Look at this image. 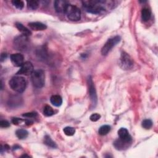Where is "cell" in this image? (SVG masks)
I'll list each match as a JSON object with an SVG mask.
<instances>
[{"label": "cell", "mask_w": 158, "mask_h": 158, "mask_svg": "<svg viewBox=\"0 0 158 158\" xmlns=\"http://www.w3.org/2000/svg\"><path fill=\"white\" fill-rule=\"evenodd\" d=\"M106 3V1H84L83 5L88 12L97 14L104 10L103 5H105Z\"/></svg>", "instance_id": "obj_1"}, {"label": "cell", "mask_w": 158, "mask_h": 158, "mask_svg": "<svg viewBox=\"0 0 158 158\" xmlns=\"http://www.w3.org/2000/svg\"><path fill=\"white\" fill-rule=\"evenodd\" d=\"M9 86L14 91L21 93L25 91L27 87V82L23 77L19 75L14 76L10 80Z\"/></svg>", "instance_id": "obj_2"}, {"label": "cell", "mask_w": 158, "mask_h": 158, "mask_svg": "<svg viewBox=\"0 0 158 158\" xmlns=\"http://www.w3.org/2000/svg\"><path fill=\"white\" fill-rule=\"evenodd\" d=\"M32 82L36 88H42L45 83V74L42 69H36L31 74Z\"/></svg>", "instance_id": "obj_3"}, {"label": "cell", "mask_w": 158, "mask_h": 158, "mask_svg": "<svg viewBox=\"0 0 158 158\" xmlns=\"http://www.w3.org/2000/svg\"><path fill=\"white\" fill-rule=\"evenodd\" d=\"M64 14L72 21H78L81 19V11L78 8L69 4L64 11Z\"/></svg>", "instance_id": "obj_4"}, {"label": "cell", "mask_w": 158, "mask_h": 158, "mask_svg": "<svg viewBox=\"0 0 158 158\" xmlns=\"http://www.w3.org/2000/svg\"><path fill=\"white\" fill-rule=\"evenodd\" d=\"M120 41L121 37L119 36H115L113 38H109L103 46L101 49V54L103 55H107L113 47H114L118 43H119Z\"/></svg>", "instance_id": "obj_5"}, {"label": "cell", "mask_w": 158, "mask_h": 158, "mask_svg": "<svg viewBox=\"0 0 158 158\" xmlns=\"http://www.w3.org/2000/svg\"><path fill=\"white\" fill-rule=\"evenodd\" d=\"M120 66L124 70H129L134 66V61L127 52L122 51L119 60Z\"/></svg>", "instance_id": "obj_6"}, {"label": "cell", "mask_w": 158, "mask_h": 158, "mask_svg": "<svg viewBox=\"0 0 158 158\" xmlns=\"http://www.w3.org/2000/svg\"><path fill=\"white\" fill-rule=\"evenodd\" d=\"M14 43L18 50L25 51L27 49L29 46L28 36L24 35L19 36L14 39Z\"/></svg>", "instance_id": "obj_7"}, {"label": "cell", "mask_w": 158, "mask_h": 158, "mask_svg": "<svg viewBox=\"0 0 158 158\" xmlns=\"http://www.w3.org/2000/svg\"><path fill=\"white\" fill-rule=\"evenodd\" d=\"M88 91L89 95L92 104L96 105L97 103V95L95 89L94 83L92 80L91 77L90 76L88 78Z\"/></svg>", "instance_id": "obj_8"}, {"label": "cell", "mask_w": 158, "mask_h": 158, "mask_svg": "<svg viewBox=\"0 0 158 158\" xmlns=\"http://www.w3.org/2000/svg\"><path fill=\"white\" fill-rule=\"evenodd\" d=\"M34 71L33 65L32 62L27 61L25 62L22 65L19 71L17 72V75H29L32 74Z\"/></svg>", "instance_id": "obj_9"}, {"label": "cell", "mask_w": 158, "mask_h": 158, "mask_svg": "<svg viewBox=\"0 0 158 158\" xmlns=\"http://www.w3.org/2000/svg\"><path fill=\"white\" fill-rule=\"evenodd\" d=\"M118 135L119 137V138L122 140V141L128 143H131V137L128 133V131L125 128H121L118 130Z\"/></svg>", "instance_id": "obj_10"}, {"label": "cell", "mask_w": 158, "mask_h": 158, "mask_svg": "<svg viewBox=\"0 0 158 158\" xmlns=\"http://www.w3.org/2000/svg\"><path fill=\"white\" fill-rule=\"evenodd\" d=\"M11 60L13 65L16 67H21V65L24 63V56L20 53H15L11 55Z\"/></svg>", "instance_id": "obj_11"}, {"label": "cell", "mask_w": 158, "mask_h": 158, "mask_svg": "<svg viewBox=\"0 0 158 158\" xmlns=\"http://www.w3.org/2000/svg\"><path fill=\"white\" fill-rule=\"evenodd\" d=\"M69 3L66 1L63 0H56L54 3V6L57 12L64 13V11Z\"/></svg>", "instance_id": "obj_12"}, {"label": "cell", "mask_w": 158, "mask_h": 158, "mask_svg": "<svg viewBox=\"0 0 158 158\" xmlns=\"http://www.w3.org/2000/svg\"><path fill=\"white\" fill-rule=\"evenodd\" d=\"M29 26L32 30L35 31H42L47 28L45 24L39 22H30L29 24Z\"/></svg>", "instance_id": "obj_13"}, {"label": "cell", "mask_w": 158, "mask_h": 158, "mask_svg": "<svg viewBox=\"0 0 158 158\" xmlns=\"http://www.w3.org/2000/svg\"><path fill=\"white\" fill-rule=\"evenodd\" d=\"M50 101L52 105H54L55 106L59 107L61 106L62 103V99L61 96L59 95H52L50 98Z\"/></svg>", "instance_id": "obj_14"}, {"label": "cell", "mask_w": 158, "mask_h": 158, "mask_svg": "<svg viewBox=\"0 0 158 158\" xmlns=\"http://www.w3.org/2000/svg\"><path fill=\"white\" fill-rule=\"evenodd\" d=\"M151 16V11L150 9L144 8L141 11V18L144 22L148 21Z\"/></svg>", "instance_id": "obj_15"}, {"label": "cell", "mask_w": 158, "mask_h": 158, "mask_svg": "<svg viewBox=\"0 0 158 158\" xmlns=\"http://www.w3.org/2000/svg\"><path fill=\"white\" fill-rule=\"evenodd\" d=\"M16 27L17 28V29L22 33V35L27 36H29V35H31L32 32H30V30H29L27 27H24V26L22 24L17 22V23L16 24Z\"/></svg>", "instance_id": "obj_16"}, {"label": "cell", "mask_w": 158, "mask_h": 158, "mask_svg": "<svg viewBox=\"0 0 158 158\" xmlns=\"http://www.w3.org/2000/svg\"><path fill=\"white\" fill-rule=\"evenodd\" d=\"M128 144H130V143H126V142L122 141V140H121L120 138L117 140H116L114 143L115 147L117 150H124V148H127L128 146Z\"/></svg>", "instance_id": "obj_17"}, {"label": "cell", "mask_w": 158, "mask_h": 158, "mask_svg": "<svg viewBox=\"0 0 158 158\" xmlns=\"http://www.w3.org/2000/svg\"><path fill=\"white\" fill-rule=\"evenodd\" d=\"M16 135L17 137L20 140H23L27 138L29 135L28 131L24 129H19L16 131Z\"/></svg>", "instance_id": "obj_18"}, {"label": "cell", "mask_w": 158, "mask_h": 158, "mask_svg": "<svg viewBox=\"0 0 158 158\" xmlns=\"http://www.w3.org/2000/svg\"><path fill=\"white\" fill-rule=\"evenodd\" d=\"M111 130V127L108 125H104L101 126L98 130V134L100 135H107Z\"/></svg>", "instance_id": "obj_19"}, {"label": "cell", "mask_w": 158, "mask_h": 158, "mask_svg": "<svg viewBox=\"0 0 158 158\" xmlns=\"http://www.w3.org/2000/svg\"><path fill=\"white\" fill-rule=\"evenodd\" d=\"M44 143L45 144L51 148H56V144L55 141H52L51 137L48 135H46L44 138Z\"/></svg>", "instance_id": "obj_20"}, {"label": "cell", "mask_w": 158, "mask_h": 158, "mask_svg": "<svg viewBox=\"0 0 158 158\" xmlns=\"http://www.w3.org/2000/svg\"><path fill=\"white\" fill-rule=\"evenodd\" d=\"M65 135L68 136H72L75 133V130L72 127H66L63 129Z\"/></svg>", "instance_id": "obj_21"}, {"label": "cell", "mask_w": 158, "mask_h": 158, "mask_svg": "<svg viewBox=\"0 0 158 158\" xmlns=\"http://www.w3.org/2000/svg\"><path fill=\"white\" fill-rule=\"evenodd\" d=\"M43 114L47 116V117H49L55 114V111L51 107H50L49 106H46L43 109Z\"/></svg>", "instance_id": "obj_22"}, {"label": "cell", "mask_w": 158, "mask_h": 158, "mask_svg": "<svg viewBox=\"0 0 158 158\" xmlns=\"http://www.w3.org/2000/svg\"><path fill=\"white\" fill-rule=\"evenodd\" d=\"M39 6V3L37 1L27 2V7L30 10H36Z\"/></svg>", "instance_id": "obj_23"}, {"label": "cell", "mask_w": 158, "mask_h": 158, "mask_svg": "<svg viewBox=\"0 0 158 158\" xmlns=\"http://www.w3.org/2000/svg\"><path fill=\"white\" fill-rule=\"evenodd\" d=\"M141 125L144 128L150 129L153 126V122L150 119H145L142 122Z\"/></svg>", "instance_id": "obj_24"}, {"label": "cell", "mask_w": 158, "mask_h": 158, "mask_svg": "<svg viewBox=\"0 0 158 158\" xmlns=\"http://www.w3.org/2000/svg\"><path fill=\"white\" fill-rule=\"evenodd\" d=\"M12 3L16 8L19 9H23L24 6V3L22 1H21V0H14V1L12 2Z\"/></svg>", "instance_id": "obj_25"}, {"label": "cell", "mask_w": 158, "mask_h": 158, "mask_svg": "<svg viewBox=\"0 0 158 158\" xmlns=\"http://www.w3.org/2000/svg\"><path fill=\"white\" fill-rule=\"evenodd\" d=\"M100 118H101V115L99 114L95 113V114H93L90 116V118L92 122H96L98 120H100Z\"/></svg>", "instance_id": "obj_26"}, {"label": "cell", "mask_w": 158, "mask_h": 158, "mask_svg": "<svg viewBox=\"0 0 158 158\" xmlns=\"http://www.w3.org/2000/svg\"><path fill=\"white\" fill-rule=\"evenodd\" d=\"M10 126V124L8 121L3 120L0 121V127L2 128H8Z\"/></svg>", "instance_id": "obj_27"}, {"label": "cell", "mask_w": 158, "mask_h": 158, "mask_svg": "<svg viewBox=\"0 0 158 158\" xmlns=\"http://www.w3.org/2000/svg\"><path fill=\"white\" fill-rule=\"evenodd\" d=\"M22 115L24 117H28V118H34L37 115V114L35 112H28V113H25V114H23Z\"/></svg>", "instance_id": "obj_28"}, {"label": "cell", "mask_w": 158, "mask_h": 158, "mask_svg": "<svg viewBox=\"0 0 158 158\" xmlns=\"http://www.w3.org/2000/svg\"><path fill=\"white\" fill-rule=\"evenodd\" d=\"M22 121V120L21 118H13L12 120V122L13 124L14 125H18L19 124H20L21 122Z\"/></svg>", "instance_id": "obj_29"}]
</instances>
